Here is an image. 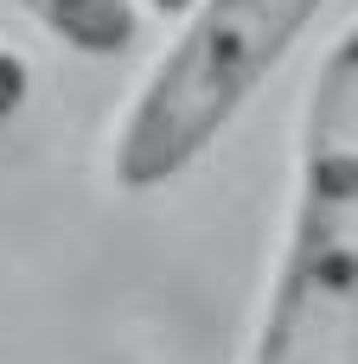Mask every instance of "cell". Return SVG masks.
Here are the masks:
<instances>
[{
	"instance_id": "cell-2",
	"label": "cell",
	"mask_w": 358,
	"mask_h": 364,
	"mask_svg": "<svg viewBox=\"0 0 358 364\" xmlns=\"http://www.w3.org/2000/svg\"><path fill=\"white\" fill-rule=\"evenodd\" d=\"M320 13L327 0H192L115 122L109 179L122 192H167L186 179Z\"/></svg>"
},
{
	"instance_id": "cell-1",
	"label": "cell",
	"mask_w": 358,
	"mask_h": 364,
	"mask_svg": "<svg viewBox=\"0 0 358 364\" xmlns=\"http://www.w3.org/2000/svg\"><path fill=\"white\" fill-rule=\"evenodd\" d=\"M250 364H358V38L339 32L307 83L295 198Z\"/></svg>"
},
{
	"instance_id": "cell-5",
	"label": "cell",
	"mask_w": 358,
	"mask_h": 364,
	"mask_svg": "<svg viewBox=\"0 0 358 364\" xmlns=\"http://www.w3.org/2000/svg\"><path fill=\"white\" fill-rule=\"evenodd\" d=\"M135 6H141V13H154V19H179L192 0H135Z\"/></svg>"
},
{
	"instance_id": "cell-4",
	"label": "cell",
	"mask_w": 358,
	"mask_h": 364,
	"mask_svg": "<svg viewBox=\"0 0 358 364\" xmlns=\"http://www.w3.org/2000/svg\"><path fill=\"white\" fill-rule=\"evenodd\" d=\"M26 96H32V70H26V58L13 45H0V128L26 109Z\"/></svg>"
},
{
	"instance_id": "cell-3",
	"label": "cell",
	"mask_w": 358,
	"mask_h": 364,
	"mask_svg": "<svg viewBox=\"0 0 358 364\" xmlns=\"http://www.w3.org/2000/svg\"><path fill=\"white\" fill-rule=\"evenodd\" d=\"M13 6L38 19L64 51H83V58H122L141 32L135 0H13Z\"/></svg>"
}]
</instances>
